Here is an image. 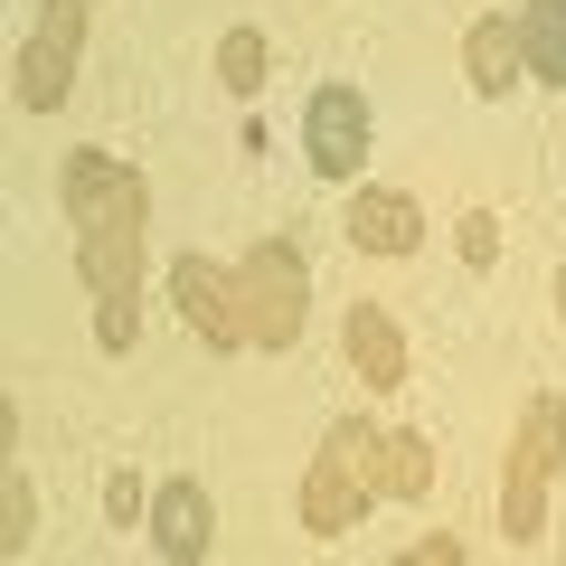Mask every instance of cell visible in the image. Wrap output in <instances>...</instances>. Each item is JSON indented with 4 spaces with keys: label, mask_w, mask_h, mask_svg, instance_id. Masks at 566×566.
I'll use <instances>...</instances> for the list:
<instances>
[{
    "label": "cell",
    "mask_w": 566,
    "mask_h": 566,
    "mask_svg": "<svg viewBox=\"0 0 566 566\" xmlns=\"http://www.w3.org/2000/svg\"><path fill=\"white\" fill-rule=\"evenodd\" d=\"M57 208L76 227V274L95 293V340L133 349V312H142V237H151V189L133 161L114 151H66Z\"/></svg>",
    "instance_id": "cell-1"
},
{
    "label": "cell",
    "mask_w": 566,
    "mask_h": 566,
    "mask_svg": "<svg viewBox=\"0 0 566 566\" xmlns=\"http://www.w3.org/2000/svg\"><path fill=\"white\" fill-rule=\"evenodd\" d=\"M566 472V397L547 387V397L520 406V424H510V472H501V528L510 538H547V491H557Z\"/></svg>",
    "instance_id": "cell-2"
},
{
    "label": "cell",
    "mask_w": 566,
    "mask_h": 566,
    "mask_svg": "<svg viewBox=\"0 0 566 566\" xmlns=\"http://www.w3.org/2000/svg\"><path fill=\"white\" fill-rule=\"evenodd\" d=\"M303 303H312L303 245H293V237H264L255 255L237 264V312H245V340L293 349V340H303Z\"/></svg>",
    "instance_id": "cell-3"
},
{
    "label": "cell",
    "mask_w": 566,
    "mask_h": 566,
    "mask_svg": "<svg viewBox=\"0 0 566 566\" xmlns=\"http://www.w3.org/2000/svg\"><path fill=\"white\" fill-rule=\"evenodd\" d=\"M85 10H95V0H48L39 39L20 48V66H10V95H20L29 114H57V104H66L76 57H85Z\"/></svg>",
    "instance_id": "cell-4"
},
{
    "label": "cell",
    "mask_w": 566,
    "mask_h": 566,
    "mask_svg": "<svg viewBox=\"0 0 566 566\" xmlns=\"http://www.w3.org/2000/svg\"><path fill=\"white\" fill-rule=\"evenodd\" d=\"M170 303H180V322H189V340L199 349H245V312H237V274H218L208 255H180L170 264Z\"/></svg>",
    "instance_id": "cell-5"
},
{
    "label": "cell",
    "mask_w": 566,
    "mask_h": 566,
    "mask_svg": "<svg viewBox=\"0 0 566 566\" xmlns=\"http://www.w3.org/2000/svg\"><path fill=\"white\" fill-rule=\"evenodd\" d=\"M303 151H312V170H322V180H349V170L368 161V95H359V85H322V95H312Z\"/></svg>",
    "instance_id": "cell-6"
},
{
    "label": "cell",
    "mask_w": 566,
    "mask_h": 566,
    "mask_svg": "<svg viewBox=\"0 0 566 566\" xmlns=\"http://www.w3.org/2000/svg\"><path fill=\"white\" fill-rule=\"evenodd\" d=\"M359 510H368V472L340 444H322L312 472H303V528L312 538H340V528H359Z\"/></svg>",
    "instance_id": "cell-7"
},
{
    "label": "cell",
    "mask_w": 566,
    "mask_h": 566,
    "mask_svg": "<svg viewBox=\"0 0 566 566\" xmlns=\"http://www.w3.org/2000/svg\"><path fill=\"white\" fill-rule=\"evenodd\" d=\"M340 349H349V368H359V387H406V378H416V359H406V331L387 322V303H349Z\"/></svg>",
    "instance_id": "cell-8"
},
{
    "label": "cell",
    "mask_w": 566,
    "mask_h": 566,
    "mask_svg": "<svg viewBox=\"0 0 566 566\" xmlns=\"http://www.w3.org/2000/svg\"><path fill=\"white\" fill-rule=\"evenodd\" d=\"M349 245H368V255H416L424 208L406 199V189H359V199H349Z\"/></svg>",
    "instance_id": "cell-9"
},
{
    "label": "cell",
    "mask_w": 566,
    "mask_h": 566,
    "mask_svg": "<svg viewBox=\"0 0 566 566\" xmlns=\"http://www.w3.org/2000/svg\"><path fill=\"white\" fill-rule=\"evenodd\" d=\"M208 538H218V510H208L199 482L151 491V547H161V557H208Z\"/></svg>",
    "instance_id": "cell-10"
},
{
    "label": "cell",
    "mask_w": 566,
    "mask_h": 566,
    "mask_svg": "<svg viewBox=\"0 0 566 566\" xmlns=\"http://www.w3.org/2000/svg\"><path fill=\"white\" fill-rule=\"evenodd\" d=\"M520 20H501V10H491V20H472V39H463V76H472V95H510V85H520Z\"/></svg>",
    "instance_id": "cell-11"
},
{
    "label": "cell",
    "mask_w": 566,
    "mask_h": 566,
    "mask_svg": "<svg viewBox=\"0 0 566 566\" xmlns=\"http://www.w3.org/2000/svg\"><path fill=\"white\" fill-rule=\"evenodd\" d=\"M520 57H528L538 85L566 95V0H528V10H520Z\"/></svg>",
    "instance_id": "cell-12"
},
{
    "label": "cell",
    "mask_w": 566,
    "mask_h": 566,
    "mask_svg": "<svg viewBox=\"0 0 566 566\" xmlns=\"http://www.w3.org/2000/svg\"><path fill=\"white\" fill-rule=\"evenodd\" d=\"M378 491H387V501H424V491H434V444H424V434H387Z\"/></svg>",
    "instance_id": "cell-13"
},
{
    "label": "cell",
    "mask_w": 566,
    "mask_h": 566,
    "mask_svg": "<svg viewBox=\"0 0 566 566\" xmlns=\"http://www.w3.org/2000/svg\"><path fill=\"white\" fill-rule=\"evenodd\" d=\"M264 76H274L264 29H227V39H218V85H227V95H264Z\"/></svg>",
    "instance_id": "cell-14"
},
{
    "label": "cell",
    "mask_w": 566,
    "mask_h": 566,
    "mask_svg": "<svg viewBox=\"0 0 566 566\" xmlns=\"http://www.w3.org/2000/svg\"><path fill=\"white\" fill-rule=\"evenodd\" d=\"M29 538H39V491H29V472L10 463V482H0V547L20 557Z\"/></svg>",
    "instance_id": "cell-15"
},
{
    "label": "cell",
    "mask_w": 566,
    "mask_h": 566,
    "mask_svg": "<svg viewBox=\"0 0 566 566\" xmlns=\"http://www.w3.org/2000/svg\"><path fill=\"white\" fill-rule=\"evenodd\" d=\"M104 520H114V528H133V520H151V491H142L133 472H114V482H104Z\"/></svg>",
    "instance_id": "cell-16"
},
{
    "label": "cell",
    "mask_w": 566,
    "mask_h": 566,
    "mask_svg": "<svg viewBox=\"0 0 566 566\" xmlns=\"http://www.w3.org/2000/svg\"><path fill=\"white\" fill-rule=\"evenodd\" d=\"M463 264H501V218H491V208L463 218Z\"/></svg>",
    "instance_id": "cell-17"
},
{
    "label": "cell",
    "mask_w": 566,
    "mask_h": 566,
    "mask_svg": "<svg viewBox=\"0 0 566 566\" xmlns=\"http://www.w3.org/2000/svg\"><path fill=\"white\" fill-rule=\"evenodd\" d=\"M406 566H463V538H416V547H406Z\"/></svg>",
    "instance_id": "cell-18"
},
{
    "label": "cell",
    "mask_w": 566,
    "mask_h": 566,
    "mask_svg": "<svg viewBox=\"0 0 566 566\" xmlns=\"http://www.w3.org/2000/svg\"><path fill=\"white\" fill-rule=\"evenodd\" d=\"M557 312H566V264H557Z\"/></svg>",
    "instance_id": "cell-19"
}]
</instances>
